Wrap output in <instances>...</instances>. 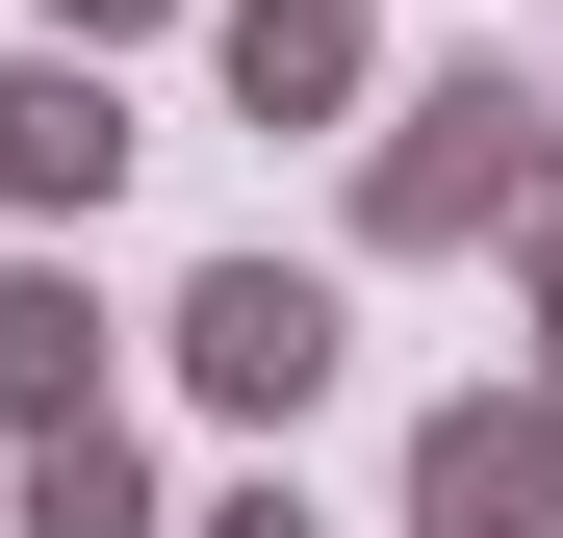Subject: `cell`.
Segmentation results:
<instances>
[{
	"label": "cell",
	"mask_w": 563,
	"mask_h": 538,
	"mask_svg": "<svg viewBox=\"0 0 563 538\" xmlns=\"http://www.w3.org/2000/svg\"><path fill=\"white\" fill-rule=\"evenodd\" d=\"M179 333H206V385H231V410H308V359H333V308H308V283H206Z\"/></svg>",
	"instance_id": "cell-1"
},
{
	"label": "cell",
	"mask_w": 563,
	"mask_h": 538,
	"mask_svg": "<svg viewBox=\"0 0 563 538\" xmlns=\"http://www.w3.org/2000/svg\"><path fill=\"white\" fill-rule=\"evenodd\" d=\"M103 154H129L103 77H26V103H0V179H26V206H103Z\"/></svg>",
	"instance_id": "cell-2"
}]
</instances>
